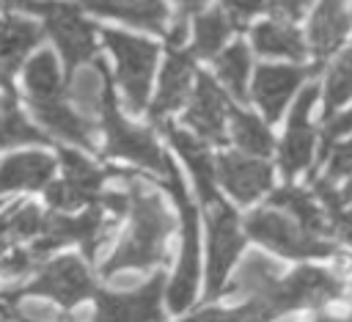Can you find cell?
I'll return each instance as SVG.
<instances>
[{"label":"cell","instance_id":"cell-1","mask_svg":"<svg viewBox=\"0 0 352 322\" xmlns=\"http://www.w3.org/2000/svg\"><path fill=\"white\" fill-rule=\"evenodd\" d=\"M129 179H132V173H129ZM126 193H129L132 223H129L126 237L116 248V253L104 261V267H102L104 275H113L118 270H143V267L162 261V253H165L162 245H165L168 231L173 228V220H170L168 209L162 206L160 195L151 193L143 182L132 179V187Z\"/></svg>","mask_w":352,"mask_h":322},{"label":"cell","instance_id":"cell-2","mask_svg":"<svg viewBox=\"0 0 352 322\" xmlns=\"http://www.w3.org/2000/svg\"><path fill=\"white\" fill-rule=\"evenodd\" d=\"M204 209H206V231H209V264H206V300H214L223 294L226 275L234 264V259L242 250V231L236 212L217 195L214 187L198 190Z\"/></svg>","mask_w":352,"mask_h":322},{"label":"cell","instance_id":"cell-3","mask_svg":"<svg viewBox=\"0 0 352 322\" xmlns=\"http://www.w3.org/2000/svg\"><path fill=\"white\" fill-rule=\"evenodd\" d=\"M25 11L41 14L47 33L55 39L63 61L66 74L72 77L82 63L94 61L96 55V39L94 25L80 14L77 3H55V0H25Z\"/></svg>","mask_w":352,"mask_h":322},{"label":"cell","instance_id":"cell-4","mask_svg":"<svg viewBox=\"0 0 352 322\" xmlns=\"http://www.w3.org/2000/svg\"><path fill=\"white\" fill-rule=\"evenodd\" d=\"M341 294V278L322 267H297L292 275L280 278L264 297L248 300L256 303L267 316L289 314L297 308H319Z\"/></svg>","mask_w":352,"mask_h":322},{"label":"cell","instance_id":"cell-5","mask_svg":"<svg viewBox=\"0 0 352 322\" xmlns=\"http://www.w3.org/2000/svg\"><path fill=\"white\" fill-rule=\"evenodd\" d=\"M165 187L170 190V195L182 212V259H179L176 275L168 289V305H170V311H184L192 303L195 286H198V215L187 198L184 182H182L179 171L173 168V162L168 165Z\"/></svg>","mask_w":352,"mask_h":322},{"label":"cell","instance_id":"cell-6","mask_svg":"<svg viewBox=\"0 0 352 322\" xmlns=\"http://www.w3.org/2000/svg\"><path fill=\"white\" fill-rule=\"evenodd\" d=\"M104 44L116 55V72L118 83L126 94V102L135 113L146 107L148 88H151V74H154V58H157V44L140 36H126L118 30H102Z\"/></svg>","mask_w":352,"mask_h":322},{"label":"cell","instance_id":"cell-7","mask_svg":"<svg viewBox=\"0 0 352 322\" xmlns=\"http://www.w3.org/2000/svg\"><path fill=\"white\" fill-rule=\"evenodd\" d=\"M99 121L104 127V138H107V146L104 151L113 154V157H124V160H132L143 168H151L157 173H168V165L170 160L160 151L154 135L143 127H132L121 113H118V105H116V94L113 88L107 91L104 96V105H102V113H99Z\"/></svg>","mask_w":352,"mask_h":322},{"label":"cell","instance_id":"cell-8","mask_svg":"<svg viewBox=\"0 0 352 322\" xmlns=\"http://www.w3.org/2000/svg\"><path fill=\"white\" fill-rule=\"evenodd\" d=\"M245 231L256 242H261L289 259H311V256H333L336 253V248L330 242L308 234L300 223H294L292 217H283L280 212H272V209L250 212L245 217Z\"/></svg>","mask_w":352,"mask_h":322},{"label":"cell","instance_id":"cell-9","mask_svg":"<svg viewBox=\"0 0 352 322\" xmlns=\"http://www.w3.org/2000/svg\"><path fill=\"white\" fill-rule=\"evenodd\" d=\"M113 226L104 220V212L102 206H88V212L72 217V215H63V212H47L44 215V226H41V234L33 239L30 250L44 259L50 250L60 248V245H69V242H80L85 256L94 259V253L99 250V245L107 239V231Z\"/></svg>","mask_w":352,"mask_h":322},{"label":"cell","instance_id":"cell-10","mask_svg":"<svg viewBox=\"0 0 352 322\" xmlns=\"http://www.w3.org/2000/svg\"><path fill=\"white\" fill-rule=\"evenodd\" d=\"M94 292L96 289H94V278H91L88 267L77 256H60V259L44 264L41 272L28 286L8 294V300H14L19 294H44V297H52L58 305L72 308L80 300L91 297Z\"/></svg>","mask_w":352,"mask_h":322},{"label":"cell","instance_id":"cell-11","mask_svg":"<svg viewBox=\"0 0 352 322\" xmlns=\"http://www.w3.org/2000/svg\"><path fill=\"white\" fill-rule=\"evenodd\" d=\"M165 275L157 272L135 292H96L94 322H162Z\"/></svg>","mask_w":352,"mask_h":322},{"label":"cell","instance_id":"cell-12","mask_svg":"<svg viewBox=\"0 0 352 322\" xmlns=\"http://www.w3.org/2000/svg\"><path fill=\"white\" fill-rule=\"evenodd\" d=\"M316 94L319 88L316 85H308L300 99L294 102V110H292V118H289V129H286V138H283V146H280V168H283V176L292 179L297 171L308 168L311 162V154H314V127L308 121V113L316 102Z\"/></svg>","mask_w":352,"mask_h":322},{"label":"cell","instance_id":"cell-13","mask_svg":"<svg viewBox=\"0 0 352 322\" xmlns=\"http://www.w3.org/2000/svg\"><path fill=\"white\" fill-rule=\"evenodd\" d=\"M319 69H302V66H258L256 69V80H253V99L256 105L264 110L267 121H278L289 96L294 94V88Z\"/></svg>","mask_w":352,"mask_h":322},{"label":"cell","instance_id":"cell-14","mask_svg":"<svg viewBox=\"0 0 352 322\" xmlns=\"http://www.w3.org/2000/svg\"><path fill=\"white\" fill-rule=\"evenodd\" d=\"M198 85L192 94V105L184 116V121L206 140L223 143L226 140V116H231V107L226 102V94L214 85V80L204 72H198Z\"/></svg>","mask_w":352,"mask_h":322},{"label":"cell","instance_id":"cell-15","mask_svg":"<svg viewBox=\"0 0 352 322\" xmlns=\"http://www.w3.org/2000/svg\"><path fill=\"white\" fill-rule=\"evenodd\" d=\"M214 168H217V176H220L223 187L239 204H250L264 190L272 187V168L261 160H250V157H242V154H223L214 162Z\"/></svg>","mask_w":352,"mask_h":322},{"label":"cell","instance_id":"cell-16","mask_svg":"<svg viewBox=\"0 0 352 322\" xmlns=\"http://www.w3.org/2000/svg\"><path fill=\"white\" fill-rule=\"evenodd\" d=\"M36 118L58 138L69 140V143H77V146H85V149H96L94 146V124L77 113L63 96L58 99H47V102H30Z\"/></svg>","mask_w":352,"mask_h":322},{"label":"cell","instance_id":"cell-17","mask_svg":"<svg viewBox=\"0 0 352 322\" xmlns=\"http://www.w3.org/2000/svg\"><path fill=\"white\" fill-rule=\"evenodd\" d=\"M55 173V160L44 151H19L0 162V193L47 187Z\"/></svg>","mask_w":352,"mask_h":322},{"label":"cell","instance_id":"cell-18","mask_svg":"<svg viewBox=\"0 0 352 322\" xmlns=\"http://www.w3.org/2000/svg\"><path fill=\"white\" fill-rule=\"evenodd\" d=\"M41 39H44V30L36 22L6 14L0 19V77L8 80L22 66L28 52L36 44H41Z\"/></svg>","mask_w":352,"mask_h":322},{"label":"cell","instance_id":"cell-19","mask_svg":"<svg viewBox=\"0 0 352 322\" xmlns=\"http://www.w3.org/2000/svg\"><path fill=\"white\" fill-rule=\"evenodd\" d=\"M80 8H88L99 17L124 19L135 28L162 33L168 25V6L162 0H82Z\"/></svg>","mask_w":352,"mask_h":322},{"label":"cell","instance_id":"cell-20","mask_svg":"<svg viewBox=\"0 0 352 322\" xmlns=\"http://www.w3.org/2000/svg\"><path fill=\"white\" fill-rule=\"evenodd\" d=\"M190 80H192V52L170 50V55L165 61V69H162V77H160L154 105H151V118L160 121L165 113L176 110L184 102L187 91H190Z\"/></svg>","mask_w":352,"mask_h":322},{"label":"cell","instance_id":"cell-21","mask_svg":"<svg viewBox=\"0 0 352 322\" xmlns=\"http://www.w3.org/2000/svg\"><path fill=\"white\" fill-rule=\"evenodd\" d=\"M346 0H322L316 6V14L311 19V30H308V39H311V47L319 58L330 55L346 36L349 30V17H346V8H344Z\"/></svg>","mask_w":352,"mask_h":322},{"label":"cell","instance_id":"cell-22","mask_svg":"<svg viewBox=\"0 0 352 322\" xmlns=\"http://www.w3.org/2000/svg\"><path fill=\"white\" fill-rule=\"evenodd\" d=\"M278 281H280V267L272 259H267L264 253H248L223 294H245L248 300H258Z\"/></svg>","mask_w":352,"mask_h":322},{"label":"cell","instance_id":"cell-23","mask_svg":"<svg viewBox=\"0 0 352 322\" xmlns=\"http://www.w3.org/2000/svg\"><path fill=\"white\" fill-rule=\"evenodd\" d=\"M58 154H60V162H63V182H66L69 187H74L80 195H85L94 206H96L99 198H102L99 190H102V182H104L107 176H126L124 171H102V168H96L91 160H85L80 151L66 149V146H60Z\"/></svg>","mask_w":352,"mask_h":322},{"label":"cell","instance_id":"cell-24","mask_svg":"<svg viewBox=\"0 0 352 322\" xmlns=\"http://www.w3.org/2000/svg\"><path fill=\"white\" fill-rule=\"evenodd\" d=\"M270 204L278 206V209H283V212H289L292 220L300 223V226H302L308 234H314V237H322V234L333 231V226H330V220L324 217V212L311 201V195H308L305 190H300V187H294V184H283L280 190H275V193L270 195Z\"/></svg>","mask_w":352,"mask_h":322},{"label":"cell","instance_id":"cell-25","mask_svg":"<svg viewBox=\"0 0 352 322\" xmlns=\"http://www.w3.org/2000/svg\"><path fill=\"white\" fill-rule=\"evenodd\" d=\"M253 39V47L261 52V55H280V58H302L305 52V41L300 36L297 28L286 25V22H261L253 28L250 33Z\"/></svg>","mask_w":352,"mask_h":322},{"label":"cell","instance_id":"cell-26","mask_svg":"<svg viewBox=\"0 0 352 322\" xmlns=\"http://www.w3.org/2000/svg\"><path fill=\"white\" fill-rule=\"evenodd\" d=\"M25 88L30 102H47L63 96V80L55 63V55L50 50H41L25 63Z\"/></svg>","mask_w":352,"mask_h":322},{"label":"cell","instance_id":"cell-27","mask_svg":"<svg viewBox=\"0 0 352 322\" xmlns=\"http://www.w3.org/2000/svg\"><path fill=\"white\" fill-rule=\"evenodd\" d=\"M44 226V212L36 204H14L0 212V248H14L22 239H36Z\"/></svg>","mask_w":352,"mask_h":322},{"label":"cell","instance_id":"cell-28","mask_svg":"<svg viewBox=\"0 0 352 322\" xmlns=\"http://www.w3.org/2000/svg\"><path fill=\"white\" fill-rule=\"evenodd\" d=\"M162 132L168 135V140L176 146V151H179V154L184 157V162L190 165V171H192V179H195L198 190L214 187L217 168H214V162H212L209 151H206L195 138H190V135H187V132H182V129H173V127H170V124H165V121H162Z\"/></svg>","mask_w":352,"mask_h":322},{"label":"cell","instance_id":"cell-29","mask_svg":"<svg viewBox=\"0 0 352 322\" xmlns=\"http://www.w3.org/2000/svg\"><path fill=\"white\" fill-rule=\"evenodd\" d=\"M16 143H47V135L28 124L16 107V94H0V146Z\"/></svg>","mask_w":352,"mask_h":322},{"label":"cell","instance_id":"cell-30","mask_svg":"<svg viewBox=\"0 0 352 322\" xmlns=\"http://www.w3.org/2000/svg\"><path fill=\"white\" fill-rule=\"evenodd\" d=\"M231 28H234V25H231L228 14L220 11V8L206 11V14H198V17H195V25H192V33H195V47H192V52L201 55V58H212V55L223 47V41L228 39Z\"/></svg>","mask_w":352,"mask_h":322},{"label":"cell","instance_id":"cell-31","mask_svg":"<svg viewBox=\"0 0 352 322\" xmlns=\"http://www.w3.org/2000/svg\"><path fill=\"white\" fill-rule=\"evenodd\" d=\"M231 127H234V140L236 146L245 151V154H253V157H267L275 146L270 129L250 113L245 110H234L231 107Z\"/></svg>","mask_w":352,"mask_h":322},{"label":"cell","instance_id":"cell-32","mask_svg":"<svg viewBox=\"0 0 352 322\" xmlns=\"http://www.w3.org/2000/svg\"><path fill=\"white\" fill-rule=\"evenodd\" d=\"M217 74L220 80L226 83V88L245 102L248 96V72H250V55H248V47L242 41L231 44L226 52L217 55Z\"/></svg>","mask_w":352,"mask_h":322},{"label":"cell","instance_id":"cell-33","mask_svg":"<svg viewBox=\"0 0 352 322\" xmlns=\"http://www.w3.org/2000/svg\"><path fill=\"white\" fill-rule=\"evenodd\" d=\"M352 96V50H346L327 74V91H324V121Z\"/></svg>","mask_w":352,"mask_h":322},{"label":"cell","instance_id":"cell-34","mask_svg":"<svg viewBox=\"0 0 352 322\" xmlns=\"http://www.w3.org/2000/svg\"><path fill=\"white\" fill-rule=\"evenodd\" d=\"M41 259L30 248H0V275L3 278H19L30 272Z\"/></svg>","mask_w":352,"mask_h":322},{"label":"cell","instance_id":"cell-35","mask_svg":"<svg viewBox=\"0 0 352 322\" xmlns=\"http://www.w3.org/2000/svg\"><path fill=\"white\" fill-rule=\"evenodd\" d=\"M314 0H267V8L272 14L275 22H294L305 14V8L311 6Z\"/></svg>","mask_w":352,"mask_h":322},{"label":"cell","instance_id":"cell-36","mask_svg":"<svg viewBox=\"0 0 352 322\" xmlns=\"http://www.w3.org/2000/svg\"><path fill=\"white\" fill-rule=\"evenodd\" d=\"M341 176H352V140L336 146L333 157H330V165H327V182L330 184Z\"/></svg>","mask_w":352,"mask_h":322},{"label":"cell","instance_id":"cell-37","mask_svg":"<svg viewBox=\"0 0 352 322\" xmlns=\"http://www.w3.org/2000/svg\"><path fill=\"white\" fill-rule=\"evenodd\" d=\"M223 6H226V11H228L231 25L245 28V25H248V19H250V17L264 6V0H223Z\"/></svg>","mask_w":352,"mask_h":322},{"label":"cell","instance_id":"cell-38","mask_svg":"<svg viewBox=\"0 0 352 322\" xmlns=\"http://www.w3.org/2000/svg\"><path fill=\"white\" fill-rule=\"evenodd\" d=\"M349 129H352V110H346V113H341V116L330 118V121H327V127H324V149H322V157H324L327 146H330L336 138H341L344 132H349Z\"/></svg>","mask_w":352,"mask_h":322},{"label":"cell","instance_id":"cell-39","mask_svg":"<svg viewBox=\"0 0 352 322\" xmlns=\"http://www.w3.org/2000/svg\"><path fill=\"white\" fill-rule=\"evenodd\" d=\"M182 322H239V308L234 311H223V308H206V311H198Z\"/></svg>","mask_w":352,"mask_h":322},{"label":"cell","instance_id":"cell-40","mask_svg":"<svg viewBox=\"0 0 352 322\" xmlns=\"http://www.w3.org/2000/svg\"><path fill=\"white\" fill-rule=\"evenodd\" d=\"M239 322H272V316H267L256 303H245L239 308Z\"/></svg>","mask_w":352,"mask_h":322},{"label":"cell","instance_id":"cell-41","mask_svg":"<svg viewBox=\"0 0 352 322\" xmlns=\"http://www.w3.org/2000/svg\"><path fill=\"white\" fill-rule=\"evenodd\" d=\"M184 33H187V25H184V17H179V19L173 22V28L168 30V47H170V50L179 47V44L184 41Z\"/></svg>","mask_w":352,"mask_h":322},{"label":"cell","instance_id":"cell-42","mask_svg":"<svg viewBox=\"0 0 352 322\" xmlns=\"http://www.w3.org/2000/svg\"><path fill=\"white\" fill-rule=\"evenodd\" d=\"M176 3L182 6V11H187V14H190V11H198V8H201L206 0H176Z\"/></svg>","mask_w":352,"mask_h":322},{"label":"cell","instance_id":"cell-43","mask_svg":"<svg viewBox=\"0 0 352 322\" xmlns=\"http://www.w3.org/2000/svg\"><path fill=\"white\" fill-rule=\"evenodd\" d=\"M22 6H25V0H0V11H14Z\"/></svg>","mask_w":352,"mask_h":322},{"label":"cell","instance_id":"cell-44","mask_svg":"<svg viewBox=\"0 0 352 322\" xmlns=\"http://www.w3.org/2000/svg\"><path fill=\"white\" fill-rule=\"evenodd\" d=\"M314 322H352V316H327V314H319Z\"/></svg>","mask_w":352,"mask_h":322},{"label":"cell","instance_id":"cell-45","mask_svg":"<svg viewBox=\"0 0 352 322\" xmlns=\"http://www.w3.org/2000/svg\"><path fill=\"white\" fill-rule=\"evenodd\" d=\"M341 201H344V206H346V204H352V179H349V184L341 190Z\"/></svg>","mask_w":352,"mask_h":322},{"label":"cell","instance_id":"cell-46","mask_svg":"<svg viewBox=\"0 0 352 322\" xmlns=\"http://www.w3.org/2000/svg\"><path fill=\"white\" fill-rule=\"evenodd\" d=\"M0 88H3V94H14V85H11V80H6V77H0Z\"/></svg>","mask_w":352,"mask_h":322},{"label":"cell","instance_id":"cell-47","mask_svg":"<svg viewBox=\"0 0 352 322\" xmlns=\"http://www.w3.org/2000/svg\"><path fill=\"white\" fill-rule=\"evenodd\" d=\"M16 316H19L22 322H36V319H30V316H22V314H16Z\"/></svg>","mask_w":352,"mask_h":322},{"label":"cell","instance_id":"cell-48","mask_svg":"<svg viewBox=\"0 0 352 322\" xmlns=\"http://www.w3.org/2000/svg\"><path fill=\"white\" fill-rule=\"evenodd\" d=\"M0 322H8V319H0Z\"/></svg>","mask_w":352,"mask_h":322}]
</instances>
